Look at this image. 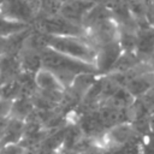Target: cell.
I'll return each instance as SVG.
<instances>
[{"instance_id":"6","label":"cell","mask_w":154,"mask_h":154,"mask_svg":"<svg viewBox=\"0 0 154 154\" xmlns=\"http://www.w3.org/2000/svg\"><path fill=\"white\" fill-rule=\"evenodd\" d=\"M95 4L90 0H69L61 4L59 14L82 26L83 19Z\"/></svg>"},{"instance_id":"14","label":"cell","mask_w":154,"mask_h":154,"mask_svg":"<svg viewBox=\"0 0 154 154\" xmlns=\"http://www.w3.org/2000/svg\"><path fill=\"white\" fill-rule=\"evenodd\" d=\"M147 18H148L149 25L154 26V5H150V10L147 13Z\"/></svg>"},{"instance_id":"16","label":"cell","mask_w":154,"mask_h":154,"mask_svg":"<svg viewBox=\"0 0 154 154\" xmlns=\"http://www.w3.org/2000/svg\"><path fill=\"white\" fill-rule=\"evenodd\" d=\"M2 84H4V78L0 76V97H1V88H2Z\"/></svg>"},{"instance_id":"1","label":"cell","mask_w":154,"mask_h":154,"mask_svg":"<svg viewBox=\"0 0 154 154\" xmlns=\"http://www.w3.org/2000/svg\"><path fill=\"white\" fill-rule=\"evenodd\" d=\"M40 54L42 67L52 71L66 89L71 87V84L78 75L93 73L99 76L97 70L94 65L64 55L49 47H46Z\"/></svg>"},{"instance_id":"4","label":"cell","mask_w":154,"mask_h":154,"mask_svg":"<svg viewBox=\"0 0 154 154\" xmlns=\"http://www.w3.org/2000/svg\"><path fill=\"white\" fill-rule=\"evenodd\" d=\"M0 12L12 19L32 25L37 18L32 0H4Z\"/></svg>"},{"instance_id":"9","label":"cell","mask_w":154,"mask_h":154,"mask_svg":"<svg viewBox=\"0 0 154 154\" xmlns=\"http://www.w3.org/2000/svg\"><path fill=\"white\" fill-rule=\"evenodd\" d=\"M32 25L12 19L0 12V37H10L31 29Z\"/></svg>"},{"instance_id":"17","label":"cell","mask_w":154,"mask_h":154,"mask_svg":"<svg viewBox=\"0 0 154 154\" xmlns=\"http://www.w3.org/2000/svg\"><path fill=\"white\" fill-rule=\"evenodd\" d=\"M142 1H144V2H147L149 5H154V0H142Z\"/></svg>"},{"instance_id":"2","label":"cell","mask_w":154,"mask_h":154,"mask_svg":"<svg viewBox=\"0 0 154 154\" xmlns=\"http://www.w3.org/2000/svg\"><path fill=\"white\" fill-rule=\"evenodd\" d=\"M45 36L47 47L64 55L95 66L96 47L85 36Z\"/></svg>"},{"instance_id":"3","label":"cell","mask_w":154,"mask_h":154,"mask_svg":"<svg viewBox=\"0 0 154 154\" xmlns=\"http://www.w3.org/2000/svg\"><path fill=\"white\" fill-rule=\"evenodd\" d=\"M32 28L36 31L49 36H85V30L83 26L70 22L59 13L49 17L37 18L32 24Z\"/></svg>"},{"instance_id":"5","label":"cell","mask_w":154,"mask_h":154,"mask_svg":"<svg viewBox=\"0 0 154 154\" xmlns=\"http://www.w3.org/2000/svg\"><path fill=\"white\" fill-rule=\"evenodd\" d=\"M122 53H123V48L118 40L97 47L96 48L95 67L97 70L99 76L108 75L112 71V69L116 65L119 57L122 55Z\"/></svg>"},{"instance_id":"11","label":"cell","mask_w":154,"mask_h":154,"mask_svg":"<svg viewBox=\"0 0 154 154\" xmlns=\"http://www.w3.org/2000/svg\"><path fill=\"white\" fill-rule=\"evenodd\" d=\"M11 106H12V101L0 97V119L1 118H8L10 117Z\"/></svg>"},{"instance_id":"7","label":"cell","mask_w":154,"mask_h":154,"mask_svg":"<svg viewBox=\"0 0 154 154\" xmlns=\"http://www.w3.org/2000/svg\"><path fill=\"white\" fill-rule=\"evenodd\" d=\"M154 87V70H147L138 76H136L134 79H131L124 88L137 100L146 95L152 88Z\"/></svg>"},{"instance_id":"15","label":"cell","mask_w":154,"mask_h":154,"mask_svg":"<svg viewBox=\"0 0 154 154\" xmlns=\"http://www.w3.org/2000/svg\"><path fill=\"white\" fill-rule=\"evenodd\" d=\"M149 129L150 130H154V113L149 117Z\"/></svg>"},{"instance_id":"10","label":"cell","mask_w":154,"mask_h":154,"mask_svg":"<svg viewBox=\"0 0 154 154\" xmlns=\"http://www.w3.org/2000/svg\"><path fill=\"white\" fill-rule=\"evenodd\" d=\"M142 154H154V130H148L141 140Z\"/></svg>"},{"instance_id":"8","label":"cell","mask_w":154,"mask_h":154,"mask_svg":"<svg viewBox=\"0 0 154 154\" xmlns=\"http://www.w3.org/2000/svg\"><path fill=\"white\" fill-rule=\"evenodd\" d=\"M154 52V26L141 28L136 32L135 53L142 59Z\"/></svg>"},{"instance_id":"12","label":"cell","mask_w":154,"mask_h":154,"mask_svg":"<svg viewBox=\"0 0 154 154\" xmlns=\"http://www.w3.org/2000/svg\"><path fill=\"white\" fill-rule=\"evenodd\" d=\"M90 1H93L94 4H96V5H102V6H105V7H107L108 10H111L116 4H118L120 0H90Z\"/></svg>"},{"instance_id":"13","label":"cell","mask_w":154,"mask_h":154,"mask_svg":"<svg viewBox=\"0 0 154 154\" xmlns=\"http://www.w3.org/2000/svg\"><path fill=\"white\" fill-rule=\"evenodd\" d=\"M7 122H8V118H1L0 119V141L5 134V130H6V126H7Z\"/></svg>"}]
</instances>
